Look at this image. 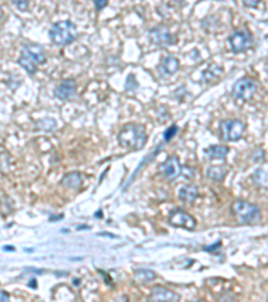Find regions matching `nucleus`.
<instances>
[{
  "label": "nucleus",
  "mask_w": 268,
  "mask_h": 302,
  "mask_svg": "<svg viewBox=\"0 0 268 302\" xmlns=\"http://www.w3.org/2000/svg\"><path fill=\"white\" fill-rule=\"evenodd\" d=\"M94 4H96L97 10L100 11V10H102L104 7H106L108 2H106V0H97V2H94Z\"/></svg>",
  "instance_id": "obj_27"
},
{
  "label": "nucleus",
  "mask_w": 268,
  "mask_h": 302,
  "mask_svg": "<svg viewBox=\"0 0 268 302\" xmlns=\"http://www.w3.org/2000/svg\"><path fill=\"white\" fill-rule=\"evenodd\" d=\"M150 299L153 302H178L180 301V294L174 293V291L166 289L164 286H156L152 289Z\"/></svg>",
  "instance_id": "obj_11"
},
{
  "label": "nucleus",
  "mask_w": 268,
  "mask_h": 302,
  "mask_svg": "<svg viewBox=\"0 0 268 302\" xmlns=\"http://www.w3.org/2000/svg\"><path fill=\"white\" fill-rule=\"evenodd\" d=\"M257 85L252 78H241L233 85L232 94L239 101H249L256 93Z\"/></svg>",
  "instance_id": "obj_5"
},
{
  "label": "nucleus",
  "mask_w": 268,
  "mask_h": 302,
  "mask_svg": "<svg viewBox=\"0 0 268 302\" xmlns=\"http://www.w3.org/2000/svg\"><path fill=\"white\" fill-rule=\"evenodd\" d=\"M225 175H227V169L223 168V167H211V168L207 171V176L209 179L216 181L224 180Z\"/></svg>",
  "instance_id": "obj_18"
},
{
  "label": "nucleus",
  "mask_w": 268,
  "mask_h": 302,
  "mask_svg": "<svg viewBox=\"0 0 268 302\" xmlns=\"http://www.w3.org/2000/svg\"><path fill=\"white\" fill-rule=\"evenodd\" d=\"M244 6L245 7H257L259 6V2H256V0H245L244 2Z\"/></svg>",
  "instance_id": "obj_28"
},
{
  "label": "nucleus",
  "mask_w": 268,
  "mask_h": 302,
  "mask_svg": "<svg viewBox=\"0 0 268 302\" xmlns=\"http://www.w3.org/2000/svg\"><path fill=\"white\" fill-rule=\"evenodd\" d=\"M169 223L174 227H181L185 230H195L196 220L191 213L185 212L184 209H174L169 215Z\"/></svg>",
  "instance_id": "obj_7"
},
{
  "label": "nucleus",
  "mask_w": 268,
  "mask_h": 302,
  "mask_svg": "<svg viewBox=\"0 0 268 302\" xmlns=\"http://www.w3.org/2000/svg\"><path fill=\"white\" fill-rule=\"evenodd\" d=\"M232 215L243 224H253L260 219V208L245 200L233 201L231 205Z\"/></svg>",
  "instance_id": "obj_2"
},
{
  "label": "nucleus",
  "mask_w": 268,
  "mask_h": 302,
  "mask_svg": "<svg viewBox=\"0 0 268 302\" xmlns=\"http://www.w3.org/2000/svg\"><path fill=\"white\" fill-rule=\"evenodd\" d=\"M160 173L166 180H174L176 177L180 176L181 165L178 159H177L176 156L168 157V159L161 164Z\"/></svg>",
  "instance_id": "obj_8"
},
{
  "label": "nucleus",
  "mask_w": 268,
  "mask_h": 302,
  "mask_svg": "<svg viewBox=\"0 0 268 302\" xmlns=\"http://www.w3.org/2000/svg\"><path fill=\"white\" fill-rule=\"evenodd\" d=\"M177 130H178V128H177V125H172L170 128L166 130V132L164 133V140L165 142H168V141H170L174 137V134L177 133Z\"/></svg>",
  "instance_id": "obj_21"
},
{
  "label": "nucleus",
  "mask_w": 268,
  "mask_h": 302,
  "mask_svg": "<svg viewBox=\"0 0 268 302\" xmlns=\"http://www.w3.org/2000/svg\"><path fill=\"white\" fill-rule=\"evenodd\" d=\"M18 63H19L26 71L30 72V74H34V72L36 71V64L32 63L31 60L28 59V58H26L24 55H22V54H20L19 59H18Z\"/></svg>",
  "instance_id": "obj_19"
},
{
  "label": "nucleus",
  "mask_w": 268,
  "mask_h": 302,
  "mask_svg": "<svg viewBox=\"0 0 268 302\" xmlns=\"http://www.w3.org/2000/svg\"><path fill=\"white\" fill-rule=\"evenodd\" d=\"M14 4H15L19 10H22V11H24V10H27L28 8L27 0H16V2H14Z\"/></svg>",
  "instance_id": "obj_24"
},
{
  "label": "nucleus",
  "mask_w": 268,
  "mask_h": 302,
  "mask_svg": "<svg viewBox=\"0 0 268 302\" xmlns=\"http://www.w3.org/2000/svg\"><path fill=\"white\" fill-rule=\"evenodd\" d=\"M4 251H14V247H11V246H4Z\"/></svg>",
  "instance_id": "obj_29"
},
{
  "label": "nucleus",
  "mask_w": 268,
  "mask_h": 302,
  "mask_svg": "<svg viewBox=\"0 0 268 302\" xmlns=\"http://www.w3.org/2000/svg\"><path fill=\"white\" fill-rule=\"evenodd\" d=\"M156 278V273L150 269H138L134 271V281L137 283H149Z\"/></svg>",
  "instance_id": "obj_16"
},
{
  "label": "nucleus",
  "mask_w": 268,
  "mask_h": 302,
  "mask_svg": "<svg viewBox=\"0 0 268 302\" xmlns=\"http://www.w3.org/2000/svg\"><path fill=\"white\" fill-rule=\"evenodd\" d=\"M22 55L31 60L32 63L39 64L44 63L47 60V54L44 51V48L39 44H24L22 48Z\"/></svg>",
  "instance_id": "obj_9"
},
{
  "label": "nucleus",
  "mask_w": 268,
  "mask_h": 302,
  "mask_svg": "<svg viewBox=\"0 0 268 302\" xmlns=\"http://www.w3.org/2000/svg\"><path fill=\"white\" fill-rule=\"evenodd\" d=\"M178 64L180 63H178V59H177V58H174V56L172 55H168L162 59L161 66H162V70H164V72H166V74H174V72L178 70Z\"/></svg>",
  "instance_id": "obj_17"
},
{
  "label": "nucleus",
  "mask_w": 268,
  "mask_h": 302,
  "mask_svg": "<svg viewBox=\"0 0 268 302\" xmlns=\"http://www.w3.org/2000/svg\"><path fill=\"white\" fill-rule=\"evenodd\" d=\"M0 302H11L10 299V294L4 290H0Z\"/></svg>",
  "instance_id": "obj_26"
},
{
  "label": "nucleus",
  "mask_w": 268,
  "mask_h": 302,
  "mask_svg": "<svg viewBox=\"0 0 268 302\" xmlns=\"http://www.w3.org/2000/svg\"><path fill=\"white\" fill-rule=\"evenodd\" d=\"M148 140L145 126L140 124H126L121 129L118 141L122 146L132 150H140L145 146Z\"/></svg>",
  "instance_id": "obj_1"
},
{
  "label": "nucleus",
  "mask_w": 268,
  "mask_h": 302,
  "mask_svg": "<svg viewBox=\"0 0 268 302\" xmlns=\"http://www.w3.org/2000/svg\"><path fill=\"white\" fill-rule=\"evenodd\" d=\"M76 38L75 26L68 22V20H62L56 22L50 28V39L54 44L58 46H66L74 42Z\"/></svg>",
  "instance_id": "obj_3"
},
{
  "label": "nucleus",
  "mask_w": 268,
  "mask_h": 302,
  "mask_svg": "<svg viewBox=\"0 0 268 302\" xmlns=\"http://www.w3.org/2000/svg\"><path fill=\"white\" fill-rule=\"evenodd\" d=\"M76 92V84L74 80H64L55 89V97L58 100H68L74 97Z\"/></svg>",
  "instance_id": "obj_12"
},
{
  "label": "nucleus",
  "mask_w": 268,
  "mask_h": 302,
  "mask_svg": "<svg viewBox=\"0 0 268 302\" xmlns=\"http://www.w3.org/2000/svg\"><path fill=\"white\" fill-rule=\"evenodd\" d=\"M126 90L128 92H134V90H137V88H138V84H137V80L134 76H129L128 80H126Z\"/></svg>",
  "instance_id": "obj_20"
},
{
  "label": "nucleus",
  "mask_w": 268,
  "mask_h": 302,
  "mask_svg": "<svg viewBox=\"0 0 268 302\" xmlns=\"http://www.w3.org/2000/svg\"><path fill=\"white\" fill-rule=\"evenodd\" d=\"M82 184V175L79 172H71L64 175V177L62 179V185L66 188L70 189H76L79 188Z\"/></svg>",
  "instance_id": "obj_14"
},
{
  "label": "nucleus",
  "mask_w": 268,
  "mask_h": 302,
  "mask_svg": "<svg viewBox=\"0 0 268 302\" xmlns=\"http://www.w3.org/2000/svg\"><path fill=\"white\" fill-rule=\"evenodd\" d=\"M34 281H35V279H31V282H30V286H31V287H35V286H36L35 282H34Z\"/></svg>",
  "instance_id": "obj_30"
},
{
  "label": "nucleus",
  "mask_w": 268,
  "mask_h": 302,
  "mask_svg": "<svg viewBox=\"0 0 268 302\" xmlns=\"http://www.w3.org/2000/svg\"><path fill=\"white\" fill-rule=\"evenodd\" d=\"M197 196H199V188H197L196 185H183L180 188V191H178L180 200L184 201V203H188V204H192L193 201L197 199Z\"/></svg>",
  "instance_id": "obj_13"
},
{
  "label": "nucleus",
  "mask_w": 268,
  "mask_h": 302,
  "mask_svg": "<svg viewBox=\"0 0 268 302\" xmlns=\"http://www.w3.org/2000/svg\"><path fill=\"white\" fill-rule=\"evenodd\" d=\"M220 246H221V242L220 241H217L215 245H211V246H205L204 250L205 251H211V253H213V251H216L217 249H220Z\"/></svg>",
  "instance_id": "obj_25"
},
{
  "label": "nucleus",
  "mask_w": 268,
  "mask_h": 302,
  "mask_svg": "<svg viewBox=\"0 0 268 302\" xmlns=\"http://www.w3.org/2000/svg\"><path fill=\"white\" fill-rule=\"evenodd\" d=\"M229 152L228 146H225V145H212V146H209L207 149V156L209 159H212V160H216V159H225L227 155Z\"/></svg>",
  "instance_id": "obj_15"
},
{
  "label": "nucleus",
  "mask_w": 268,
  "mask_h": 302,
  "mask_svg": "<svg viewBox=\"0 0 268 302\" xmlns=\"http://www.w3.org/2000/svg\"><path fill=\"white\" fill-rule=\"evenodd\" d=\"M42 122H43V124H46V125H38V126H39L42 130H46V132H48V130H50V132H51L52 128H50V126H48V124H52V122H54V120H52V118H44V120H42Z\"/></svg>",
  "instance_id": "obj_22"
},
{
  "label": "nucleus",
  "mask_w": 268,
  "mask_h": 302,
  "mask_svg": "<svg viewBox=\"0 0 268 302\" xmlns=\"http://www.w3.org/2000/svg\"><path fill=\"white\" fill-rule=\"evenodd\" d=\"M245 124L240 120H224L220 122L221 137L225 141H237L243 136Z\"/></svg>",
  "instance_id": "obj_4"
},
{
  "label": "nucleus",
  "mask_w": 268,
  "mask_h": 302,
  "mask_svg": "<svg viewBox=\"0 0 268 302\" xmlns=\"http://www.w3.org/2000/svg\"><path fill=\"white\" fill-rule=\"evenodd\" d=\"M195 302H201V301H195Z\"/></svg>",
  "instance_id": "obj_32"
},
{
  "label": "nucleus",
  "mask_w": 268,
  "mask_h": 302,
  "mask_svg": "<svg viewBox=\"0 0 268 302\" xmlns=\"http://www.w3.org/2000/svg\"><path fill=\"white\" fill-rule=\"evenodd\" d=\"M181 171H184V176L187 179H193L195 177V169L191 168V167H184V168H181Z\"/></svg>",
  "instance_id": "obj_23"
},
{
  "label": "nucleus",
  "mask_w": 268,
  "mask_h": 302,
  "mask_svg": "<svg viewBox=\"0 0 268 302\" xmlns=\"http://www.w3.org/2000/svg\"><path fill=\"white\" fill-rule=\"evenodd\" d=\"M149 35H150V40L153 43L160 46V47H166V46H170L173 43L172 34L169 31V28L165 27V26L152 28Z\"/></svg>",
  "instance_id": "obj_10"
},
{
  "label": "nucleus",
  "mask_w": 268,
  "mask_h": 302,
  "mask_svg": "<svg viewBox=\"0 0 268 302\" xmlns=\"http://www.w3.org/2000/svg\"><path fill=\"white\" fill-rule=\"evenodd\" d=\"M228 44L229 48H231L233 52H243L251 47V44H252V36L249 35L247 31L237 30V31L232 32V34L229 35Z\"/></svg>",
  "instance_id": "obj_6"
},
{
  "label": "nucleus",
  "mask_w": 268,
  "mask_h": 302,
  "mask_svg": "<svg viewBox=\"0 0 268 302\" xmlns=\"http://www.w3.org/2000/svg\"><path fill=\"white\" fill-rule=\"evenodd\" d=\"M3 18V11H2V7H0V20Z\"/></svg>",
  "instance_id": "obj_31"
}]
</instances>
